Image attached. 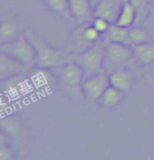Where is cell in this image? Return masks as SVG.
Masks as SVG:
<instances>
[{"label":"cell","mask_w":154,"mask_h":160,"mask_svg":"<svg viewBox=\"0 0 154 160\" xmlns=\"http://www.w3.org/2000/svg\"><path fill=\"white\" fill-rule=\"evenodd\" d=\"M129 38L132 45L149 42L148 32L141 27H131L129 28Z\"/></svg>","instance_id":"d6986e66"},{"label":"cell","mask_w":154,"mask_h":160,"mask_svg":"<svg viewBox=\"0 0 154 160\" xmlns=\"http://www.w3.org/2000/svg\"><path fill=\"white\" fill-rule=\"evenodd\" d=\"M105 50V59L115 65H124L134 58L133 48L130 44L119 43V42H109Z\"/></svg>","instance_id":"8992f818"},{"label":"cell","mask_w":154,"mask_h":160,"mask_svg":"<svg viewBox=\"0 0 154 160\" xmlns=\"http://www.w3.org/2000/svg\"><path fill=\"white\" fill-rule=\"evenodd\" d=\"M30 67L22 63L14 57L0 53V80H5L10 77L25 73Z\"/></svg>","instance_id":"ba28073f"},{"label":"cell","mask_w":154,"mask_h":160,"mask_svg":"<svg viewBox=\"0 0 154 160\" xmlns=\"http://www.w3.org/2000/svg\"><path fill=\"white\" fill-rule=\"evenodd\" d=\"M110 84L122 92H129L133 84V75L130 70L125 68H118L110 73Z\"/></svg>","instance_id":"8fae6325"},{"label":"cell","mask_w":154,"mask_h":160,"mask_svg":"<svg viewBox=\"0 0 154 160\" xmlns=\"http://www.w3.org/2000/svg\"><path fill=\"white\" fill-rule=\"evenodd\" d=\"M152 21H153V24H154V8L152 11Z\"/></svg>","instance_id":"484cf974"},{"label":"cell","mask_w":154,"mask_h":160,"mask_svg":"<svg viewBox=\"0 0 154 160\" xmlns=\"http://www.w3.org/2000/svg\"><path fill=\"white\" fill-rule=\"evenodd\" d=\"M14 157H15V152L8 142L0 143V160H12Z\"/></svg>","instance_id":"7402d4cb"},{"label":"cell","mask_w":154,"mask_h":160,"mask_svg":"<svg viewBox=\"0 0 154 160\" xmlns=\"http://www.w3.org/2000/svg\"><path fill=\"white\" fill-rule=\"evenodd\" d=\"M100 36L101 34L96 30L92 22H85V23L79 24L77 30H75L73 40L76 47L81 48V51H84L95 44Z\"/></svg>","instance_id":"52a82bcc"},{"label":"cell","mask_w":154,"mask_h":160,"mask_svg":"<svg viewBox=\"0 0 154 160\" xmlns=\"http://www.w3.org/2000/svg\"><path fill=\"white\" fill-rule=\"evenodd\" d=\"M146 74H147V78L150 81L154 82V62L146 65Z\"/></svg>","instance_id":"603a6c76"},{"label":"cell","mask_w":154,"mask_h":160,"mask_svg":"<svg viewBox=\"0 0 154 160\" xmlns=\"http://www.w3.org/2000/svg\"><path fill=\"white\" fill-rule=\"evenodd\" d=\"M136 22V11L129 0H124L121 10L115 24L122 28H130Z\"/></svg>","instance_id":"5bb4252c"},{"label":"cell","mask_w":154,"mask_h":160,"mask_svg":"<svg viewBox=\"0 0 154 160\" xmlns=\"http://www.w3.org/2000/svg\"><path fill=\"white\" fill-rule=\"evenodd\" d=\"M18 35V24L14 20H7L0 25V44L12 41Z\"/></svg>","instance_id":"2e32d148"},{"label":"cell","mask_w":154,"mask_h":160,"mask_svg":"<svg viewBox=\"0 0 154 160\" xmlns=\"http://www.w3.org/2000/svg\"><path fill=\"white\" fill-rule=\"evenodd\" d=\"M124 0H99L94 8V16L104 17L111 23H115L121 10Z\"/></svg>","instance_id":"30bf717a"},{"label":"cell","mask_w":154,"mask_h":160,"mask_svg":"<svg viewBox=\"0 0 154 160\" xmlns=\"http://www.w3.org/2000/svg\"><path fill=\"white\" fill-rule=\"evenodd\" d=\"M105 59V50L100 45L92 47L81 51L74 60L82 68L85 72V78L94 74L101 73Z\"/></svg>","instance_id":"3957f363"},{"label":"cell","mask_w":154,"mask_h":160,"mask_svg":"<svg viewBox=\"0 0 154 160\" xmlns=\"http://www.w3.org/2000/svg\"><path fill=\"white\" fill-rule=\"evenodd\" d=\"M124 97H125V92H122V91L118 90V88L110 85V87L105 91L104 94L100 96V98H99L97 101L101 108H111L121 103L122 101V99H124Z\"/></svg>","instance_id":"4fadbf2b"},{"label":"cell","mask_w":154,"mask_h":160,"mask_svg":"<svg viewBox=\"0 0 154 160\" xmlns=\"http://www.w3.org/2000/svg\"><path fill=\"white\" fill-rule=\"evenodd\" d=\"M136 11L135 24H141L150 16V1L149 0H129Z\"/></svg>","instance_id":"ac0fdd59"},{"label":"cell","mask_w":154,"mask_h":160,"mask_svg":"<svg viewBox=\"0 0 154 160\" xmlns=\"http://www.w3.org/2000/svg\"><path fill=\"white\" fill-rule=\"evenodd\" d=\"M149 1H150V4L152 5V8H154V0H149Z\"/></svg>","instance_id":"d4e9b609"},{"label":"cell","mask_w":154,"mask_h":160,"mask_svg":"<svg viewBox=\"0 0 154 160\" xmlns=\"http://www.w3.org/2000/svg\"><path fill=\"white\" fill-rule=\"evenodd\" d=\"M132 48L134 59H136L139 64L146 67L154 62V43L144 42L139 44H133Z\"/></svg>","instance_id":"7c38bea8"},{"label":"cell","mask_w":154,"mask_h":160,"mask_svg":"<svg viewBox=\"0 0 154 160\" xmlns=\"http://www.w3.org/2000/svg\"><path fill=\"white\" fill-rule=\"evenodd\" d=\"M98 1H99V0H91V3H92L93 8H95V5L98 3Z\"/></svg>","instance_id":"cb8c5ba5"},{"label":"cell","mask_w":154,"mask_h":160,"mask_svg":"<svg viewBox=\"0 0 154 160\" xmlns=\"http://www.w3.org/2000/svg\"><path fill=\"white\" fill-rule=\"evenodd\" d=\"M92 24L96 28V30H97L98 32L102 35V34H105L108 31H109V28H110L112 23H111L109 20L104 18V17L94 16V18L92 20Z\"/></svg>","instance_id":"44dd1931"},{"label":"cell","mask_w":154,"mask_h":160,"mask_svg":"<svg viewBox=\"0 0 154 160\" xmlns=\"http://www.w3.org/2000/svg\"><path fill=\"white\" fill-rule=\"evenodd\" d=\"M0 53L12 56L30 68L36 65L37 50L32 40H28L23 36H19L12 41L0 44Z\"/></svg>","instance_id":"6da1fadb"},{"label":"cell","mask_w":154,"mask_h":160,"mask_svg":"<svg viewBox=\"0 0 154 160\" xmlns=\"http://www.w3.org/2000/svg\"><path fill=\"white\" fill-rule=\"evenodd\" d=\"M47 7L57 16L73 19L70 11L69 0H44Z\"/></svg>","instance_id":"e0dca14e"},{"label":"cell","mask_w":154,"mask_h":160,"mask_svg":"<svg viewBox=\"0 0 154 160\" xmlns=\"http://www.w3.org/2000/svg\"><path fill=\"white\" fill-rule=\"evenodd\" d=\"M32 42L37 50L36 67L38 68H59L74 60V57L67 51L53 48L44 42L38 41L34 38L32 39Z\"/></svg>","instance_id":"7a4b0ae2"},{"label":"cell","mask_w":154,"mask_h":160,"mask_svg":"<svg viewBox=\"0 0 154 160\" xmlns=\"http://www.w3.org/2000/svg\"><path fill=\"white\" fill-rule=\"evenodd\" d=\"M69 5L73 19L78 24L92 22L94 18V8L91 0H69Z\"/></svg>","instance_id":"9c48e42d"},{"label":"cell","mask_w":154,"mask_h":160,"mask_svg":"<svg viewBox=\"0 0 154 160\" xmlns=\"http://www.w3.org/2000/svg\"><path fill=\"white\" fill-rule=\"evenodd\" d=\"M1 130L8 135H17L20 132V123L14 117H3L1 119Z\"/></svg>","instance_id":"ffe728a7"},{"label":"cell","mask_w":154,"mask_h":160,"mask_svg":"<svg viewBox=\"0 0 154 160\" xmlns=\"http://www.w3.org/2000/svg\"><path fill=\"white\" fill-rule=\"evenodd\" d=\"M107 38L109 42H119V43L131 44L129 38V28H122L112 23L107 33Z\"/></svg>","instance_id":"9a60e30c"},{"label":"cell","mask_w":154,"mask_h":160,"mask_svg":"<svg viewBox=\"0 0 154 160\" xmlns=\"http://www.w3.org/2000/svg\"><path fill=\"white\" fill-rule=\"evenodd\" d=\"M85 79V72L82 68L75 60L70 61L61 67L58 70L59 83L65 91L69 92H80L81 84Z\"/></svg>","instance_id":"277c9868"},{"label":"cell","mask_w":154,"mask_h":160,"mask_svg":"<svg viewBox=\"0 0 154 160\" xmlns=\"http://www.w3.org/2000/svg\"><path fill=\"white\" fill-rule=\"evenodd\" d=\"M109 76L104 73H97L84 79L81 84L82 95L90 100H97L110 87Z\"/></svg>","instance_id":"5b68a950"}]
</instances>
